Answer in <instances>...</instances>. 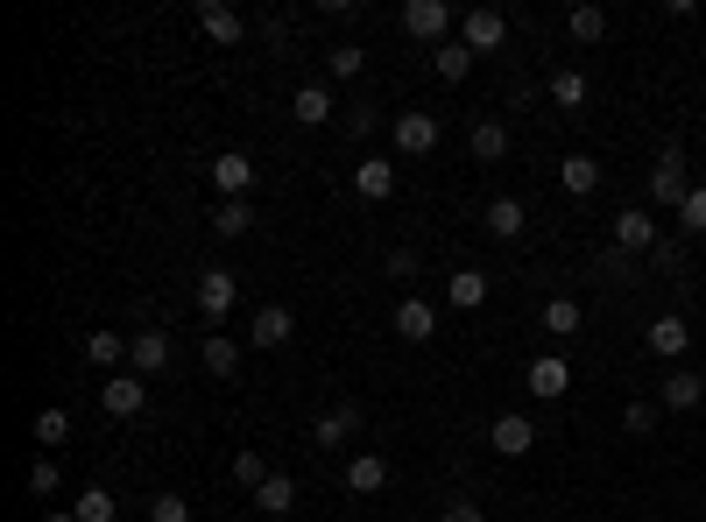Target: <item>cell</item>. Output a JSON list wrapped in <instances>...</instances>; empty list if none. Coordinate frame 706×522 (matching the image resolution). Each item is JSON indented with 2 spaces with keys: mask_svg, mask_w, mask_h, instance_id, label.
I'll use <instances>...</instances> for the list:
<instances>
[{
  "mask_svg": "<svg viewBox=\"0 0 706 522\" xmlns=\"http://www.w3.org/2000/svg\"><path fill=\"white\" fill-rule=\"evenodd\" d=\"M381 268H389V283H410L417 276V255H410V247H389V262H381Z\"/></svg>",
  "mask_w": 706,
  "mask_h": 522,
  "instance_id": "43",
  "label": "cell"
},
{
  "mask_svg": "<svg viewBox=\"0 0 706 522\" xmlns=\"http://www.w3.org/2000/svg\"><path fill=\"white\" fill-rule=\"evenodd\" d=\"M290 332H297L290 304H262V311L247 318V346H262V354H276V346H290Z\"/></svg>",
  "mask_w": 706,
  "mask_h": 522,
  "instance_id": "6",
  "label": "cell"
},
{
  "mask_svg": "<svg viewBox=\"0 0 706 522\" xmlns=\"http://www.w3.org/2000/svg\"><path fill=\"white\" fill-rule=\"evenodd\" d=\"M71 515H79V522H113L121 509H113V494H106V488H85L79 501H71Z\"/></svg>",
  "mask_w": 706,
  "mask_h": 522,
  "instance_id": "34",
  "label": "cell"
},
{
  "mask_svg": "<svg viewBox=\"0 0 706 522\" xmlns=\"http://www.w3.org/2000/svg\"><path fill=\"white\" fill-rule=\"evenodd\" d=\"M473 156H481V163H502V156H509V127H502V121H473Z\"/></svg>",
  "mask_w": 706,
  "mask_h": 522,
  "instance_id": "28",
  "label": "cell"
},
{
  "mask_svg": "<svg viewBox=\"0 0 706 522\" xmlns=\"http://www.w3.org/2000/svg\"><path fill=\"white\" fill-rule=\"evenodd\" d=\"M572 389V367L559 354H538L530 360V396H565Z\"/></svg>",
  "mask_w": 706,
  "mask_h": 522,
  "instance_id": "21",
  "label": "cell"
},
{
  "mask_svg": "<svg viewBox=\"0 0 706 522\" xmlns=\"http://www.w3.org/2000/svg\"><path fill=\"white\" fill-rule=\"evenodd\" d=\"M664 234H657V219H651V205H628V212H615V247L622 255H651Z\"/></svg>",
  "mask_w": 706,
  "mask_h": 522,
  "instance_id": "7",
  "label": "cell"
},
{
  "mask_svg": "<svg viewBox=\"0 0 706 522\" xmlns=\"http://www.w3.org/2000/svg\"><path fill=\"white\" fill-rule=\"evenodd\" d=\"M198 360H205V375H213V381L241 375V339H226V332H205V339H198Z\"/></svg>",
  "mask_w": 706,
  "mask_h": 522,
  "instance_id": "19",
  "label": "cell"
},
{
  "mask_svg": "<svg viewBox=\"0 0 706 522\" xmlns=\"http://www.w3.org/2000/svg\"><path fill=\"white\" fill-rule=\"evenodd\" d=\"M57 488H64V473H57V459H35V467H29V494H35V501H50Z\"/></svg>",
  "mask_w": 706,
  "mask_h": 522,
  "instance_id": "38",
  "label": "cell"
},
{
  "mask_svg": "<svg viewBox=\"0 0 706 522\" xmlns=\"http://www.w3.org/2000/svg\"><path fill=\"white\" fill-rule=\"evenodd\" d=\"M657 417H664V402H628V410H622L628 438H651V431H657Z\"/></svg>",
  "mask_w": 706,
  "mask_h": 522,
  "instance_id": "37",
  "label": "cell"
},
{
  "mask_svg": "<svg viewBox=\"0 0 706 522\" xmlns=\"http://www.w3.org/2000/svg\"><path fill=\"white\" fill-rule=\"evenodd\" d=\"M446 297L460 304V311H481V304H488V276H481V268H452V276H446Z\"/></svg>",
  "mask_w": 706,
  "mask_h": 522,
  "instance_id": "22",
  "label": "cell"
},
{
  "mask_svg": "<svg viewBox=\"0 0 706 522\" xmlns=\"http://www.w3.org/2000/svg\"><path fill=\"white\" fill-rule=\"evenodd\" d=\"M347 488L354 494H381V488H389V459H381V452H354L347 459Z\"/></svg>",
  "mask_w": 706,
  "mask_h": 522,
  "instance_id": "20",
  "label": "cell"
},
{
  "mask_svg": "<svg viewBox=\"0 0 706 522\" xmlns=\"http://www.w3.org/2000/svg\"><path fill=\"white\" fill-rule=\"evenodd\" d=\"M149 522H191V501L184 494H156L149 501Z\"/></svg>",
  "mask_w": 706,
  "mask_h": 522,
  "instance_id": "40",
  "label": "cell"
},
{
  "mask_svg": "<svg viewBox=\"0 0 706 522\" xmlns=\"http://www.w3.org/2000/svg\"><path fill=\"white\" fill-rule=\"evenodd\" d=\"M269 473H276V467H269V459H262V452H234V480H241L247 494H255V488H262V480H269Z\"/></svg>",
  "mask_w": 706,
  "mask_h": 522,
  "instance_id": "36",
  "label": "cell"
},
{
  "mask_svg": "<svg viewBox=\"0 0 706 522\" xmlns=\"http://www.w3.org/2000/svg\"><path fill=\"white\" fill-rule=\"evenodd\" d=\"M43 522H79V515H71V509H57V515H43Z\"/></svg>",
  "mask_w": 706,
  "mask_h": 522,
  "instance_id": "46",
  "label": "cell"
},
{
  "mask_svg": "<svg viewBox=\"0 0 706 522\" xmlns=\"http://www.w3.org/2000/svg\"><path fill=\"white\" fill-rule=\"evenodd\" d=\"M685 191H693V177H685V149H672V142H664V156L651 163V205L678 212V205H685Z\"/></svg>",
  "mask_w": 706,
  "mask_h": 522,
  "instance_id": "1",
  "label": "cell"
},
{
  "mask_svg": "<svg viewBox=\"0 0 706 522\" xmlns=\"http://www.w3.org/2000/svg\"><path fill=\"white\" fill-rule=\"evenodd\" d=\"M559 184L572 191V198H594V191H601V163L594 156H565L559 163Z\"/></svg>",
  "mask_w": 706,
  "mask_h": 522,
  "instance_id": "24",
  "label": "cell"
},
{
  "mask_svg": "<svg viewBox=\"0 0 706 522\" xmlns=\"http://www.w3.org/2000/svg\"><path fill=\"white\" fill-rule=\"evenodd\" d=\"M234 297H241V283L226 276V268H205V276H198V318L213 325V332H219V318L234 311Z\"/></svg>",
  "mask_w": 706,
  "mask_h": 522,
  "instance_id": "8",
  "label": "cell"
},
{
  "mask_svg": "<svg viewBox=\"0 0 706 522\" xmlns=\"http://www.w3.org/2000/svg\"><path fill=\"white\" fill-rule=\"evenodd\" d=\"M452 22H460V14H452L446 0H403V29L417 35V43H438V50H446V43H452Z\"/></svg>",
  "mask_w": 706,
  "mask_h": 522,
  "instance_id": "2",
  "label": "cell"
},
{
  "mask_svg": "<svg viewBox=\"0 0 706 522\" xmlns=\"http://www.w3.org/2000/svg\"><path fill=\"white\" fill-rule=\"evenodd\" d=\"M255 509H262V515H290V509H297V480H290V473H269V480L255 488Z\"/></svg>",
  "mask_w": 706,
  "mask_h": 522,
  "instance_id": "23",
  "label": "cell"
},
{
  "mask_svg": "<svg viewBox=\"0 0 706 522\" xmlns=\"http://www.w3.org/2000/svg\"><path fill=\"white\" fill-rule=\"evenodd\" d=\"M360 431V402H332L326 417L311 423V438H318V452H339V444H347Z\"/></svg>",
  "mask_w": 706,
  "mask_h": 522,
  "instance_id": "15",
  "label": "cell"
},
{
  "mask_svg": "<svg viewBox=\"0 0 706 522\" xmlns=\"http://www.w3.org/2000/svg\"><path fill=\"white\" fill-rule=\"evenodd\" d=\"M565 35H572V43H601V35H607V8H572Z\"/></svg>",
  "mask_w": 706,
  "mask_h": 522,
  "instance_id": "29",
  "label": "cell"
},
{
  "mask_svg": "<svg viewBox=\"0 0 706 522\" xmlns=\"http://www.w3.org/2000/svg\"><path fill=\"white\" fill-rule=\"evenodd\" d=\"M163 367H170V332H156V325H149V332H135V339H127V375L156 381Z\"/></svg>",
  "mask_w": 706,
  "mask_h": 522,
  "instance_id": "10",
  "label": "cell"
},
{
  "mask_svg": "<svg viewBox=\"0 0 706 522\" xmlns=\"http://www.w3.org/2000/svg\"><path fill=\"white\" fill-rule=\"evenodd\" d=\"M438 522H488V509H481V501H467V494H452L446 509H438Z\"/></svg>",
  "mask_w": 706,
  "mask_h": 522,
  "instance_id": "41",
  "label": "cell"
},
{
  "mask_svg": "<svg viewBox=\"0 0 706 522\" xmlns=\"http://www.w3.org/2000/svg\"><path fill=\"white\" fill-rule=\"evenodd\" d=\"M375 121H381L375 100H354V106H347V134H375Z\"/></svg>",
  "mask_w": 706,
  "mask_h": 522,
  "instance_id": "42",
  "label": "cell"
},
{
  "mask_svg": "<svg viewBox=\"0 0 706 522\" xmlns=\"http://www.w3.org/2000/svg\"><path fill=\"white\" fill-rule=\"evenodd\" d=\"M438 113H396V149H403V156H431L438 149Z\"/></svg>",
  "mask_w": 706,
  "mask_h": 522,
  "instance_id": "14",
  "label": "cell"
},
{
  "mask_svg": "<svg viewBox=\"0 0 706 522\" xmlns=\"http://www.w3.org/2000/svg\"><path fill=\"white\" fill-rule=\"evenodd\" d=\"M431 64H438V79H446V85H460L467 71H473V50H467V43H446V50L431 57Z\"/></svg>",
  "mask_w": 706,
  "mask_h": 522,
  "instance_id": "33",
  "label": "cell"
},
{
  "mask_svg": "<svg viewBox=\"0 0 706 522\" xmlns=\"http://www.w3.org/2000/svg\"><path fill=\"white\" fill-rule=\"evenodd\" d=\"M643 346H651L657 360H685V346H693V325H685L678 311H664V318H651V332H643Z\"/></svg>",
  "mask_w": 706,
  "mask_h": 522,
  "instance_id": "13",
  "label": "cell"
},
{
  "mask_svg": "<svg viewBox=\"0 0 706 522\" xmlns=\"http://www.w3.org/2000/svg\"><path fill=\"white\" fill-rule=\"evenodd\" d=\"M100 410H106V417H142V410H149V381H142V375H127V367H121V375H106Z\"/></svg>",
  "mask_w": 706,
  "mask_h": 522,
  "instance_id": "5",
  "label": "cell"
},
{
  "mask_svg": "<svg viewBox=\"0 0 706 522\" xmlns=\"http://www.w3.org/2000/svg\"><path fill=\"white\" fill-rule=\"evenodd\" d=\"M580 318H586V311H580L572 297H551V304H544V332H551V339H572V332H580Z\"/></svg>",
  "mask_w": 706,
  "mask_h": 522,
  "instance_id": "30",
  "label": "cell"
},
{
  "mask_svg": "<svg viewBox=\"0 0 706 522\" xmlns=\"http://www.w3.org/2000/svg\"><path fill=\"white\" fill-rule=\"evenodd\" d=\"M255 234V198H219L213 205V240H247Z\"/></svg>",
  "mask_w": 706,
  "mask_h": 522,
  "instance_id": "16",
  "label": "cell"
},
{
  "mask_svg": "<svg viewBox=\"0 0 706 522\" xmlns=\"http://www.w3.org/2000/svg\"><path fill=\"white\" fill-rule=\"evenodd\" d=\"M460 43H467L473 57L502 50V43H509V14H502V8H467V14H460Z\"/></svg>",
  "mask_w": 706,
  "mask_h": 522,
  "instance_id": "3",
  "label": "cell"
},
{
  "mask_svg": "<svg viewBox=\"0 0 706 522\" xmlns=\"http://www.w3.org/2000/svg\"><path fill=\"white\" fill-rule=\"evenodd\" d=\"M523 219H530L523 198H494V205H488V234H494V240H516V234H523Z\"/></svg>",
  "mask_w": 706,
  "mask_h": 522,
  "instance_id": "27",
  "label": "cell"
},
{
  "mask_svg": "<svg viewBox=\"0 0 706 522\" xmlns=\"http://www.w3.org/2000/svg\"><path fill=\"white\" fill-rule=\"evenodd\" d=\"M198 35H205V43H219V50H234L241 35H247V14L226 8V0H198Z\"/></svg>",
  "mask_w": 706,
  "mask_h": 522,
  "instance_id": "4",
  "label": "cell"
},
{
  "mask_svg": "<svg viewBox=\"0 0 706 522\" xmlns=\"http://www.w3.org/2000/svg\"><path fill=\"white\" fill-rule=\"evenodd\" d=\"M678 226H685V234H706V184H693V191H685V205H678Z\"/></svg>",
  "mask_w": 706,
  "mask_h": 522,
  "instance_id": "39",
  "label": "cell"
},
{
  "mask_svg": "<svg viewBox=\"0 0 706 522\" xmlns=\"http://www.w3.org/2000/svg\"><path fill=\"white\" fill-rule=\"evenodd\" d=\"M326 71H332V79H360V71H368V50H360V43H332Z\"/></svg>",
  "mask_w": 706,
  "mask_h": 522,
  "instance_id": "31",
  "label": "cell"
},
{
  "mask_svg": "<svg viewBox=\"0 0 706 522\" xmlns=\"http://www.w3.org/2000/svg\"><path fill=\"white\" fill-rule=\"evenodd\" d=\"M29 431H35V444H43V452H57V444L71 438V410H57V402H43V410H35V423H29Z\"/></svg>",
  "mask_w": 706,
  "mask_h": 522,
  "instance_id": "26",
  "label": "cell"
},
{
  "mask_svg": "<svg viewBox=\"0 0 706 522\" xmlns=\"http://www.w3.org/2000/svg\"><path fill=\"white\" fill-rule=\"evenodd\" d=\"M651 262H657V268H685V247H678V240H657Z\"/></svg>",
  "mask_w": 706,
  "mask_h": 522,
  "instance_id": "45",
  "label": "cell"
},
{
  "mask_svg": "<svg viewBox=\"0 0 706 522\" xmlns=\"http://www.w3.org/2000/svg\"><path fill=\"white\" fill-rule=\"evenodd\" d=\"M628 268H636V255H622V247H607V255H601V276H622L628 283Z\"/></svg>",
  "mask_w": 706,
  "mask_h": 522,
  "instance_id": "44",
  "label": "cell"
},
{
  "mask_svg": "<svg viewBox=\"0 0 706 522\" xmlns=\"http://www.w3.org/2000/svg\"><path fill=\"white\" fill-rule=\"evenodd\" d=\"M657 402H664L672 417H693L699 402H706V381L693 375V367H672V375H664V389H657Z\"/></svg>",
  "mask_w": 706,
  "mask_h": 522,
  "instance_id": "11",
  "label": "cell"
},
{
  "mask_svg": "<svg viewBox=\"0 0 706 522\" xmlns=\"http://www.w3.org/2000/svg\"><path fill=\"white\" fill-rule=\"evenodd\" d=\"M488 444H494V452H502V459H523L530 444H538V423H530L523 410H502V417L488 423Z\"/></svg>",
  "mask_w": 706,
  "mask_h": 522,
  "instance_id": "9",
  "label": "cell"
},
{
  "mask_svg": "<svg viewBox=\"0 0 706 522\" xmlns=\"http://www.w3.org/2000/svg\"><path fill=\"white\" fill-rule=\"evenodd\" d=\"M438 332V311H431V304L424 297H403V304H396V339H410V346H424Z\"/></svg>",
  "mask_w": 706,
  "mask_h": 522,
  "instance_id": "18",
  "label": "cell"
},
{
  "mask_svg": "<svg viewBox=\"0 0 706 522\" xmlns=\"http://www.w3.org/2000/svg\"><path fill=\"white\" fill-rule=\"evenodd\" d=\"M213 191L219 198H247V191H255V163H247L241 149H219L213 156Z\"/></svg>",
  "mask_w": 706,
  "mask_h": 522,
  "instance_id": "12",
  "label": "cell"
},
{
  "mask_svg": "<svg viewBox=\"0 0 706 522\" xmlns=\"http://www.w3.org/2000/svg\"><path fill=\"white\" fill-rule=\"evenodd\" d=\"M85 360H92V367H121V360H127V339H121V332H92V339H85Z\"/></svg>",
  "mask_w": 706,
  "mask_h": 522,
  "instance_id": "32",
  "label": "cell"
},
{
  "mask_svg": "<svg viewBox=\"0 0 706 522\" xmlns=\"http://www.w3.org/2000/svg\"><path fill=\"white\" fill-rule=\"evenodd\" d=\"M354 191H360V198H389V191H396V170L389 163H381V156H368V163H354Z\"/></svg>",
  "mask_w": 706,
  "mask_h": 522,
  "instance_id": "25",
  "label": "cell"
},
{
  "mask_svg": "<svg viewBox=\"0 0 706 522\" xmlns=\"http://www.w3.org/2000/svg\"><path fill=\"white\" fill-rule=\"evenodd\" d=\"M332 113H339V106H332L326 85H297V92H290V121H297V127H326Z\"/></svg>",
  "mask_w": 706,
  "mask_h": 522,
  "instance_id": "17",
  "label": "cell"
},
{
  "mask_svg": "<svg viewBox=\"0 0 706 522\" xmlns=\"http://www.w3.org/2000/svg\"><path fill=\"white\" fill-rule=\"evenodd\" d=\"M551 100H559L565 113L586 106V71H551Z\"/></svg>",
  "mask_w": 706,
  "mask_h": 522,
  "instance_id": "35",
  "label": "cell"
}]
</instances>
